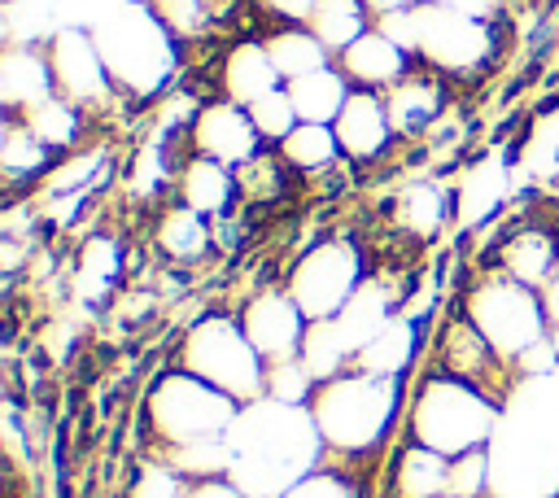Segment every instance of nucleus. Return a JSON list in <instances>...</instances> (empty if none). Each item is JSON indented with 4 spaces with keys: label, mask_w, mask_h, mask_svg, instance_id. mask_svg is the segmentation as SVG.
<instances>
[{
    "label": "nucleus",
    "mask_w": 559,
    "mask_h": 498,
    "mask_svg": "<svg viewBox=\"0 0 559 498\" xmlns=\"http://www.w3.org/2000/svg\"><path fill=\"white\" fill-rule=\"evenodd\" d=\"M406 393L411 380H384L358 367L323 380L310 398V415L323 437V463H336L371 485V472H384V459L402 437Z\"/></svg>",
    "instance_id": "1"
},
{
    "label": "nucleus",
    "mask_w": 559,
    "mask_h": 498,
    "mask_svg": "<svg viewBox=\"0 0 559 498\" xmlns=\"http://www.w3.org/2000/svg\"><path fill=\"white\" fill-rule=\"evenodd\" d=\"M227 441L236 454L231 481L249 498H284L306 472L323 463V437L310 406H288L275 398L245 402L227 428Z\"/></svg>",
    "instance_id": "2"
},
{
    "label": "nucleus",
    "mask_w": 559,
    "mask_h": 498,
    "mask_svg": "<svg viewBox=\"0 0 559 498\" xmlns=\"http://www.w3.org/2000/svg\"><path fill=\"white\" fill-rule=\"evenodd\" d=\"M92 39L105 57L114 92L127 109H148L188 70V52L157 22L148 0H118L92 17Z\"/></svg>",
    "instance_id": "3"
},
{
    "label": "nucleus",
    "mask_w": 559,
    "mask_h": 498,
    "mask_svg": "<svg viewBox=\"0 0 559 498\" xmlns=\"http://www.w3.org/2000/svg\"><path fill=\"white\" fill-rule=\"evenodd\" d=\"M376 26L393 44H402L419 66L437 70L454 92L485 79L507 48V26L463 17L437 0H406V4L380 9Z\"/></svg>",
    "instance_id": "4"
},
{
    "label": "nucleus",
    "mask_w": 559,
    "mask_h": 498,
    "mask_svg": "<svg viewBox=\"0 0 559 498\" xmlns=\"http://www.w3.org/2000/svg\"><path fill=\"white\" fill-rule=\"evenodd\" d=\"M498 428H502V402L489 398L485 389L432 367H419V376L411 380L402 437L424 441L445 459H459L472 450H489Z\"/></svg>",
    "instance_id": "5"
},
{
    "label": "nucleus",
    "mask_w": 559,
    "mask_h": 498,
    "mask_svg": "<svg viewBox=\"0 0 559 498\" xmlns=\"http://www.w3.org/2000/svg\"><path fill=\"white\" fill-rule=\"evenodd\" d=\"M236 415H240V402H231L214 384H205L170 363L166 371H157L148 380L144 402H140L144 454H162L170 446L201 441V437H227Z\"/></svg>",
    "instance_id": "6"
},
{
    "label": "nucleus",
    "mask_w": 559,
    "mask_h": 498,
    "mask_svg": "<svg viewBox=\"0 0 559 498\" xmlns=\"http://www.w3.org/2000/svg\"><path fill=\"white\" fill-rule=\"evenodd\" d=\"M170 363L183 367L188 376L214 384L218 393H227L240 406L266 398V363L253 349V341L245 336L236 310H205V315H197L179 332Z\"/></svg>",
    "instance_id": "7"
},
{
    "label": "nucleus",
    "mask_w": 559,
    "mask_h": 498,
    "mask_svg": "<svg viewBox=\"0 0 559 498\" xmlns=\"http://www.w3.org/2000/svg\"><path fill=\"white\" fill-rule=\"evenodd\" d=\"M454 306L480 328V336L507 358L520 363L533 345H542L550 336V319H546V301L537 288H524L515 280H507L502 271L489 266H472V275H463Z\"/></svg>",
    "instance_id": "8"
},
{
    "label": "nucleus",
    "mask_w": 559,
    "mask_h": 498,
    "mask_svg": "<svg viewBox=\"0 0 559 498\" xmlns=\"http://www.w3.org/2000/svg\"><path fill=\"white\" fill-rule=\"evenodd\" d=\"M367 275H371V258L354 236H323V240H310L284 266L280 280L301 306V315L319 323V319H336Z\"/></svg>",
    "instance_id": "9"
},
{
    "label": "nucleus",
    "mask_w": 559,
    "mask_h": 498,
    "mask_svg": "<svg viewBox=\"0 0 559 498\" xmlns=\"http://www.w3.org/2000/svg\"><path fill=\"white\" fill-rule=\"evenodd\" d=\"M424 367L445 371V376H454V380H467V384L485 389L489 398H498L502 406H507L511 393L520 389L515 363H507V358L480 336V328H476L459 306L437 319V328H432V336H428Z\"/></svg>",
    "instance_id": "10"
},
{
    "label": "nucleus",
    "mask_w": 559,
    "mask_h": 498,
    "mask_svg": "<svg viewBox=\"0 0 559 498\" xmlns=\"http://www.w3.org/2000/svg\"><path fill=\"white\" fill-rule=\"evenodd\" d=\"M44 48H48L57 96L87 109L96 122H105L109 109H122V100L114 92V79L105 70V57L92 39V26H57Z\"/></svg>",
    "instance_id": "11"
},
{
    "label": "nucleus",
    "mask_w": 559,
    "mask_h": 498,
    "mask_svg": "<svg viewBox=\"0 0 559 498\" xmlns=\"http://www.w3.org/2000/svg\"><path fill=\"white\" fill-rule=\"evenodd\" d=\"M231 310H236L245 336L253 341V349L262 354V363H284V358H297L301 354V341H306L310 319L301 315V306L293 301V293L284 288V280L253 284Z\"/></svg>",
    "instance_id": "12"
},
{
    "label": "nucleus",
    "mask_w": 559,
    "mask_h": 498,
    "mask_svg": "<svg viewBox=\"0 0 559 498\" xmlns=\"http://www.w3.org/2000/svg\"><path fill=\"white\" fill-rule=\"evenodd\" d=\"M384 227L406 245H432L450 227H459L454 210V175H415L397 183L384 201Z\"/></svg>",
    "instance_id": "13"
},
{
    "label": "nucleus",
    "mask_w": 559,
    "mask_h": 498,
    "mask_svg": "<svg viewBox=\"0 0 559 498\" xmlns=\"http://www.w3.org/2000/svg\"><path fill=\"white\" fill-rule=\"evenodd\" d=\"M144 249L170 266V271H201L205 262L218 258V245H214V223L201 218L197 210L179 205L175 197L153 205L148 214V227H144Z\"/></svg>",
    "instance_id": "14"
},
{
    "label": "nucleus",
    "mask_w": 559,
    "mask_h": 498,
    "mask_svg": "<svg viewBox=\"0 0 559 498\" xmlns=\"http://www.w3.org/2000/svg\"><path fill=\"white\" fill-rule=\"evenodd\" d=\"M284 87L262 35H236L227 39L214 57H210V70H205V92L218 96V100H236V105H253L262 100L266 92Z\"/></svg>",
    "instance_id": "15"
},
{
    "label": "nucleus",
    "mask_w": 559,
    "mask_h": 498,
    "mask_svg": "<svg viewBox=\"0 0 559 498\" xmlns=\"http://www.w3.org/2000/svg\"><path fill=\"white\" fill-rule=\"evenodd\" d=\"M332 131H336V144H341L345 162L358 166V170H376V166H384L402 149L397 127H393L389 105H384V92L354 87L349 100L341 105Z\"/></svg>",
    "instance_id": "16"
},
{
    "label": "nucleus",
    "mask_w": 559,
    "mask_h": 498,
    "mask_svg": "<svg viewBox=\"0 0 559 498\" xmlns=\"http://www.w3.org/2000/svg\"><path fill=\"white\" fill-rule=\"evenodd\" d=\"M188 149L236 170V166H245L249 157H258L266 144H262V135H258V127H253V118H249L245 105L210 96V100L197 109L192 127H188Z\"/></svg>",
    "instance_id": "17"
},
{
    "label": "nucleus",
    "mask_w": 559,
    "mask_h": 498,
    "mask_svg": "<svg viewBox=\"0 0 559 498\" xmlns=\"http://www.w3.org/2000/svg\"><path fill=\"white\" fill-rule=\"evenodd\" d=\"M450 96H454V87L437 70H428V66L415 61V70L384 92V105H389V118L397 127V140L402 144H419L454 109Z\"/></svg>",
    "instance_id": "18"
},
{
    "label": "nucleus",
    "mask_w": 559,
    "mask_h": 498,
    "mask_svg": "<svg viewBox=\"0 0 559 498\" xmlns=\"http://www.w3.org/2000/svg\"><path fill=\"white\" fill-rule=\"evenodd\" d=\"M428 319L424 315H411V310H397L354 358L358 371L367 376H384V380H411L419 367H424V354H428Z\"/></svg>",
    "instance_id": "19"
},
{
    "label": "nucleus",
    "mask_w": 559,
    "mask_h": 498,
    "mask_svg": "<svg viewBox=\"0 0 559 498\" xmlns=\"http://www.w3.org/2000/svg\"><path fill=\"white\" fill-rule=\"evenodd\" d=\"M127 249L114 232H92L79 240L74 258H70V271H66V284H70V297L83 301V306H100L109 301L122 284H127Z\"/></svg>",
    "instance_id": "20"
},
{
    "label": "nucleus",
    "mask_w": 559,
    "mask_h": 498,
    "mask_svg": "<svg viewBox=\"0 0 559 498\" xmlns=\"http://www.w3.org/2000/svg\"><path fill=\"white\" fill-rule=\"evenodd\" d=\"M445 494H450V459L424 441L397 437L380 472V498H445Z\"/></svg>",
    "instance_id": "21"
},
{
    "label": "nucleus",
    "mask_w": 559,
    "mask_h": 498,
    "mask_svg": "<svg viewBox=\"0 0 559 498\" xmlns=\"http://www.w3.org/2000/svg\"><path fill=\"white\" fill-rule=\"evenodd\" d=\"M57 96L48 48L44 44H4L0 48V109L4 118H22L26 109Z\"/></svg>",
    "instance_id": "22"
},
{
    "label": "nucleus",
    "mask_w": 559,
    "mask_h": 498,
    "mask_svg": "<svg viewBox=\"0 0 559 498\" xmlns=\"http://www.w3.org/2000/svg\"><path fill=\"white\" fill-rule=\"evenodd\" d=\"M336 70L349 79V87L389 92L397 79H406L415 70V57L402 44H393L380 26H371L362 39H354L345 52H336Z\"/></svg>",
    "instance_id": "23"
},
{
    "label": "nucleus",
    "mask_w": 559,
    "mask_h": 498,
    "mask_svg": "<svg viewBox=\"0 0 559 498\" xmlns=\"http://www.w3.org/2000/svg\"><path fill=\"white\" fill-rule=\"evenodd\" d=\"M179 205L197 210L201 218L218 223L227 218L236 205H240V188H236V170L214 162V157H201V153H188L175 170V192H170Z\"/></svg>",
    "instance_id": "24"
},
{
    "label": "nucleus",
    "mask_w": 559,
    "mask_h": 498,
    "mask_svg": "<svg viewBox=\"0 0 559 498\" xmlns=\"http://www.w3.org/2000/svg\"><path fill=\"white\" fill-rule=\"evenodd\" d=\"M0 131H4V135H0V179H4V197H9V201H31V197L44 188L48 170L57 166V153H52L48 144H39L22 118H4Z\"/></svg>",
    "instance_id": "25"
},
{
    "label": "nucleus",
    "mask_w": 559,
    "mask_h": 498,
    "mask_svg": "<svg viewBox=\"0 0 559 498\" xmlns=\"http://www.w3.org/2000/svg\"><path fill=\"white\" fill-rule=\"evenodd\" d=\"M22 122H26L31 135H35L39 144H48L57 157H66V153H74V149H83V144H92V140L100 135V122H96L87 109L70 105L66 96H48L44 105L26 109Z\"/></svg>",
    "instance_id": "26"
},
{
    "label": "nucleus",
    "mask_w": 559,
    "mask_h": 498,
    "mask_svg": "<svg viewBox=\"0 0 559 498\" xmlns=\"http://www.w3.org/2000/svg\"><path fill=\"white\" fill-rule=\"evenodd\" d=\"M280 157L293 166V175L301 183H319L328 179L336 166H345V153L336 144V131L328 122H297L284 140H280Z\"/></svg>",
    "instance_id": "27"
},
{
    "label": "nucleus",
    "mask_w": 559,
    "mask_h": 498,
    "mask_svg": "<svg viewBox=\"0 0 559 498\" xmlns=\"http://www.w3.org/2000/svg\"><path fill=\"white\" fill-rule=\"evenodd\" d=\"M236 188H240V205L253 210V214H262L271 205L293 201V192L301 188V179L280 157V149H262L258 157H249L245 166H236Z\"/></svg>",
    "instance_id": "28"
},
{
    "label": "nucleus",
    "mask_w": 559,
    "mask_h": 498,
    "mask_svg": "<svg viewBox=\"0 0 559 498\" xmlns=\"http://www.w3.org/2000/svg\"><path fill=\"white\" fill-rule=\"evenodd\" d=\"M262 44H266V52H271V61H275V70H280L284 83L336 66V57L319 44V35L310 26H266L262 31Z\"/></svg>",
    "instance_id": "29"
},
{
    "label": "nucleus",
    "mask_w": 559,
    "mask_h": 498,
    "mask_svg": "<svg viewBox=\"0 0 559 498\" xmlns=\"http://www.w3.org/2000/svg\"><path fill=\"white\" fill-rule=\"evenodd\" d=\"M306 26L336 57V52H345L354 39H362L376 26V4L371 0H319Z\"/></svg>",
    "instance_id": "30"
},
{
    "label": "nucleus",
    "mask_w": 559,
    "mask_h": 498,
    "mask_svg": "<svg viewBox=\"0 0 559 498\" xmlns=\"http://www.w3.org/2000/svg\"><path fill=\"white\" fill-rule=\"evenodd\" d=\"M288 87V96H293V105H297V118L301 122H336V114H341V105L349 100V79L336 70V66H328V70H314V74H306V79H293V83H284Z\"/></svg>",
    "instance_id": "31"
},
{
    "label": "nucleus",
    "mask_w": 559,
    "mask_h": 498,
    "mask_svg": "<svg viewBox=\"0 0 559 498\" xmlns=\"http://www.w3.org/2000/svg\"><path fill=\"white\" fill-rule=\"evenodd\" d=\"M297 358L310 367V376H314L319 384L354 367V349L345 345V336H341L336 319H319V323H310V328H306V341H301V354H297Z\"/></svg>",
    "instance_id": "32"
},
{
    "label": "nucleus",
    "mask_w": 559,
    "mask_h": 498,
    "mask_svg": "<svg viewBox=\"0 0 559 498\" xmlns=\"http://www.w3.org/2000/svg\"><path fill=\"white\" fill-rule=\"evenodd\" d=\"M162 459L183 476V481H210V476H231V441L227 437H201L162 450Z\"/></svg>",
    "instance_id": "33"
},
{
    "label": "nucleus",
    "mask_w": 559,
    "mask_h": 498,
    "mask_svg": "<svg viewBox=\"0 0 559 498\" xmlns=\"http://www.w3.org/2000/svg\"><path fill=\"white\" fill-rule=\"evenodd\" d=\"M284 498H371V485L336 463H319L314 472H306Z\"/></svg>",
    "instance_id": "34"
},
{
    "label": "nucleus",
    "mask_w": 559,
    "mask_h": 498,
    "mask_svg": "<svg viewBox=\"0 0 559 498\" xmlns=\"http://www.w3.org/2000/svg\"><path fill=\"white\" fill-rule=\"evenodd\" d=\"M122 498H188V481L162 459V454H144L122 489Z\"/></svg>",
    "instance_id": "35"
},
{
    "label": "nucleus",
    "mask_w": 559,
    "mask_h": 498,
    "mask_svg": "<svg viewBox=\"0 0 559 498\" xmlns=\"http://www.w3.org/2000/svg\"><path fill=\"white\" fill-rule=\"evenodd\" d=\"M249 118H253V127H258V135H262L266 149H280V140L301 122V118H297V105H293V96H288V87H275V92H266L262 100H253V105H249Z\"/></svg>",
    "instance_id": "36"
},
{
    "label": "nucleus",
    "mask_w": 559,
    "mask_h": 498,
    "mask_svg": "<svg viewBox=\"0 0 559 498\" xmlns=\"http://www.w3.org/2000/svg\"><path fill=\"white\" fill-rule=\"evenodd\" d=\"M319 380L310 376V367L301 358H284V363H266V398L288 402V406H310Z\"/></svg>",
    "instance_id": "37"
},
{
    "label": "nucleus",
    "mask_w": 559,
    "mask_h": 498,
    "mask_svg": "<svg viewBox=\"0 0 559 498\" xmlns=\"http://www.w3.org/2000/svg\"><path fill=\"white\" fill-rule=\"evenodd\" d=\"M493 494V454L472 450L450 459V498H489Z\"/></svg>",
    "instance_id": "38"
},
{
    "label": "nucleus",
    "mask_w": 559,
    "mask_h": 498,
    "mask_svg": "<svg viewBox=\"0 0 559 498\" xmlns=\"http://www.w3.org/2000/svg\"><path fill=\"white\" fill-rule=\"evenodd\" d=\"M319 0H249L258 31L266 26H306Z\"/></svg>",
    "instance_id": "39"
},
{
    "label": "nucleus",
    "mask_w": 559,
    "mask_h": 498,
    "mask_svg": "<svg viewBox=\"0 0 559 498\" xmlns=\"http://www.w3.org/2000/svg\"><path fill=\"white\" fill-rule=\"evenodd\" d=\"M463 17H476V22H489V26H507L511 13L520 9V0H437Z\"/></svg>",
    "instance_id": "40"
},
{
    "label": "nucleus",
    "mask_w": 559,
    "mask_h": 498,
    "mask_svg": "<svg viewBox=\"0 0 559 498\" xmlns=\"http://www.w3.org/2000/svg\"><path fill=\"white\" fill-rule=\"evenodd\" d=\"M188 498H249L231 476H210V481H188Z\"/></svg>",
    "instance_id": "41"
},
{
    "label": "nucleus",
    "mask_w": 559,
    "mask_h": 498,
    "mask_svg": "<svg viewBox=\"0 0 559 498\" xmlns=\"http://www.w3.org/2000/svg\"><path fill=\"white\" fill-rule=\"evenodd\" d=\"M555 232H559V205H555Z\"/></svg>",
    "instance_id": "42"
},
{
    "label": "nucleus",
    "mask_w": 559,
    "mask_h": 498,
    "mask_svg": "<svg viewBox=\"0 0 559 498\" xmlns=\"http://www.w3.org/2000/svg\"><path fill=\"white\" fill-rule=\"evenodd\" d=\"M445 498H450V494H445Z\"/></svg>",
    "instance_id": "43"
}]
</instances>
